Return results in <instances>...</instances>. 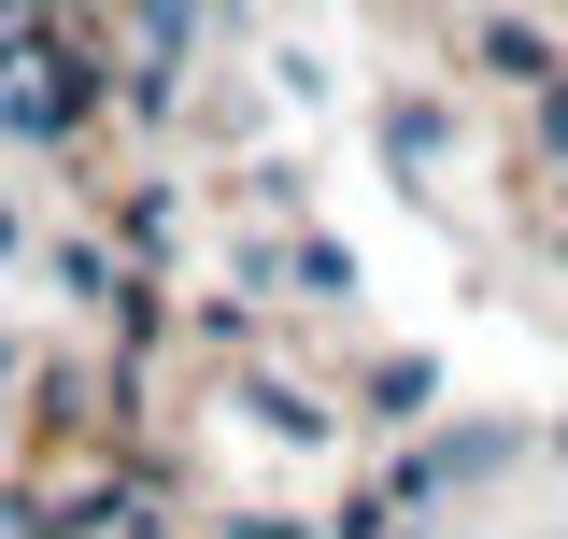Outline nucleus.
I'll use <instances>...</instances> for the list:
<instances>
[{
    "mask_svg": "<svg viewBox=\"0 0 568 539\" xmlns=\"http://www.w3.org/2000/svg\"><path fill=\"white\" fill-rule=\"evenodd\" d=\"M0 129H29V142L71 129V58L58 43H14V29H0Z\"/></svg>",
    "mask_w": 568,
    "mask_h": 539,
    "instance_id": "nucleus-1",
    "label": "nucleus"
}]
</instances>
